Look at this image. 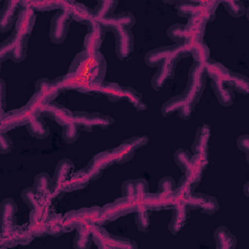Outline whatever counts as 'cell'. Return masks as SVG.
I'll use <instances>...</instances> for the list:
<instances>
[{"instance_id":"13","label":"cell","mask_w":249,"mask_h":249,"mask_svg":"<svg viewBox=\"0 0 249 249\" xmlns=\"http://www.w3.org/2000/svg\"><path fill=\"white\" fill-rule=\"evenodd\" d=\"M35 236L28 227L15 226L5 236H1V247H14L17 245H26Z\"/></svg>"},{"instance_id":"49","label":"cell","mask_w":249,"mask_h":249,"mask_svg":"<svg viewBox=\"0 0 249 249\" xmlns=\"http://www.w3.org/2000/svg\"><path fill=\"white\" fill-rule=\"evenodd\" d=\"M48 102L39 93L35 92L29 99V101L26 103V106L31 111L34 117H38L43 115V112Z\"/></svg>"},{"instance_id":"54","label":"cell","mask_w":249,"mask_h":249,"mask_svg":"<svg viewBox=\"0 0 249 249\" xmlns=\"http://www.w3.org/2000/svg\"><path fill=\"white\" fill-rule=\"evenodd\" d=\"M191 158V153L186 149H179L174 153V160L183 172L187 169L188 165L190 164Z\"/></svg>"},{"instance_id":"41","label":"cell","mask_w":249,"mask_h":249,"mask_svg":"<svg viewBox=\"0 0 249 249\" xmlns=\"http://www.w3.org/2000/svg\"><path fill=\"white\" fill-rule=\"evenodd\" d=\"M27 131L38 139H44L49 135V127L46 124L42 116L35 117L30 123L26 124Z\"/></svg>"},{"instance_id":"7","label":"cell","mask_w":249,"mask_h":249,"mask_svg":"<svg viewBox=\"0 0 249 249\" xmlns=\"http://www.w3.org/2000/svg\"><path fill=\"white\" fill-rule=\"evenodd\" d=\"M73 123L79 127V129L91 131L94 127H109L114 123V119L101 113H88L79 111L73 113Z\"/></svg>"},{"instance_id":"44","label":"cell","mask_w":249,"mask_h":249,"mask_svg":"<svg viewBox=\"0 0 249 249\" xmlns=\"http://www.w3.org/2000/svg\"><path fill=\"white\" fill-rule=\"evenodd\" d=\"M117 5V1H99L92 10V18L100 20L112 16Z\"/></svg>"},{"instance_id":"19","label":"cell","mask_w":249,"mask_h":249,"mask_svg":"<svg viewBox=\"0 0 249 249\" xmlns=\"http://www.w3.org/2000/svg\"><path fill=\"white\" fill-rule=\"evenodd\" d=\"M36 17L34 11L31 8L23 7L19 12L15 24V31L18 35L28 38L31 34L34 24H35Z\"/></svg>"},{"instance_id":"38","label":"cell","mask_w":249,"mask_h":249,"mask_svg":"<svg viewBox=\"0 0 249 249\" xmlns=\"http://www.w3.org/2000/svg\"><path fill=\"white\" fill-rule=\"evenodd\" d=\"M172 46H165L160 47L158 49H154L146 53L145 55V62L150 67H155L160 65L166 59L169 58L171 53Z\"/></svg>"},{"instance_id":"5","label":"cell","mask_w":249,"mask_h":249,"mask_svg":"<svg viewBox=\"0 0 249 249\" xmlns=\"http://www.w3.org/2000/svg\"><path fill=\"white\" fill-rule=\"evenodd\" d=\"M26 50L27 38L13 32V34L0 45V59L4 61L11 58L14 62H20L26 57Z\"/></svg>"},{"instance_id":"12","label":"cell","mask_w":249,"mask_h":249,"mask_svg":"<svg viewBox=\"0 0 249 249\" xmlns=\"http://www.w3.org/2000/svg\"><path fill=\"white\" fill-rule=\"evenodd\" d=\"M50 208L48 206H40L31 209L29 215V230L35 237H42L48 234L47 221L50 216Z\"/></svg>"},{"instance_id":"35","label":"cell","mask_w":249,"mask_h":249,"mask_svg":"<svg viewBox=\"0 0 249 249\" xmlns=\"http://www.w3.org/2000/svg\"><path fill=\"white\" fill-rule=\"evenodd\" d=\"M216 247L220 249H231L236 246L235 236L226 227H219L214 231Z\"/></svg>"},{"instance_id":"14","label":"cell","mask_w":249,"mask_h":249,"mask_svg":"<svg viewBox=\"0 0 249 249\" xmlns=\"http://www.w3.org/2000/svg\"><path fill=\"white\" fill-rule=\"evenodd\" d=\"M116 37V54L121 60H126L133 53V34L130 29H116L112 31Z\"/></svg>"},{"instance_id":"52","label":"cell","mask_w":249,"mask_h":249,"mask_svg":"<svg viewBox=\"0 0 249 249\" xmlns=\"http://www.w3.org/2000/svg\"><path fill=\"white\" fill-rule=\"evenodd\" d=\"M167 36L177 43H183L187 39V33L185 29V25L181 23H175L171 25L167 30Z\"/></svg>"},{"instance_id":"48","label":"cell","mask_w":249,"mask_h":249,"mask_svg":"<svg viewBox=\"0 0 249 249\" xmlns=\"http://www.w3.org/2000/svg\"><path fill=\"white\" fill-rule=\"evenodd\" d=\"M124 98L126 99L137 111H144L147 109V105L143 101L141 94L130 87H124Z\"/></svg>"},{"instance_id":"45","label":"cell","mask_w":249,"mask_h":249,"mask_svg":"<svg viewBox=\"0 0 249 249\" xmlns=\"http://www.w3.org/2000/svg\"><path fill=\"white\" fill-rule=\"evenodd\" d=\"M227 83L232 90L234 89L243 94H247L249 91V81L247 77L239 73L230 71V78Z\"/></svg>"},{"instance_id":"39","label":"cell","mask_w":249,"mask_h":249,"mask_svg":"<svg viewBox=\"0 0 249 249\" xmlns=\"http://www.w3.org/2000/svg\"><path fill=\"white\" fill-rule=\"evenodd\" d=\"M20 5L41 12L52 11L54 9H61V11H65L68 5V1H25L20 2Z\"/></svg>"},{"instance_id":"4","label":"cell","mask_w":249,"mask_h":249,"mask_svg":"<svg viewBox=\"0 0 249 249\" xmlns=\"http://www.w3.org/2000/svg\"><path fill=\"white\" fill-rule=\"evenodd\" d=\"M206 84V74L203 63H195L192 65L189 71L188 85L183 92L188 101L193 104H196L199 100Z\"/></svg>"},{"instance_id":"37","label":"cell","mask_w":249,"mask_h":249,"mask_svg":"<svg viewBox=\"0 0 249 249\" xmlns=\"http://www.w3.org/2000/svg\"><path fill=\"white\" fill-rule=\"evenodd\" d=\"M206 23L207 22L199 17L189 18L188 23L185 25L187 39H189V38L203 39V36L205 33V28H206Z\"/></svg>"},{"instance_id":"29","label":"cell","mask_w":249,"mask_h":249,"mask_svg":"<svg viewBox=\"0 0 249 249\" xmlns=\"http://www.w3.org/2000/svg\"><path fill=\"white\" fill-rule=\"evenodd\" d=\"M90 180L91 179L87 173V171L85 170V168L75 171L71 174L68 180L63 184L62 192H74V191L82 190L89 185Z\"/></svg>"},{"instance_id":"23","label":"cell","mask_w":249,"mask_h":249,"mask_svg":"<svg viewBox=\"0 0 249 249\" xmlns=\"http://www.w3.org/2000/svg\"><path fill=\"white\" fill-rule=\"evenodd\" d=\"M183 44L186 46L189 54L193 56L196 63H204L209 59L210 51L203 42V39L189 38Z\"/></svg>"},{"instance_id":"8","label":"cell","mask_w":249,"mask_h":249,"mask_svg":"<svg viewBox=\"0 0 249 249\" xmlns=\"http://www.w3.org/2000/svg\"><path fill=\"white\" fill-rule=\"evenodd\" d=\"M34 118L35 117L33 116L31 111L27 108L26 105H24L21 108L12 110L6 113L2 112L1 124H0L1 132H6L8 130H11L15 127H18L23 124L26 125Z\"/></svg>"},{"instance_id":"42","label":"cell","mask_w":249,"mask_h":249,"mask_svg":"<svg viewBox=\"0 0 249 249\" xmlns=\"http://www.w3.org/2000/svg\"><path fill=\"white\" fill-rule=\"evenodd\" d=\"M64 216L51 213L47 221V232L49 235L57 237L64 233Z\"/></svg>"},{"instance_id":"60","label":"cell","mask_w":249,"mask_h":249,"mask_svg":"<svg viewBox=\"0 0 249 249\" xmlns=\"http://www.w3.org/2000/svg\"><path fill=\"white\" fill-rule=\"evenodd\" d=\"M196 108V105L193 103H187L184 107H182L179 111H178V115L182 120H188L192 114L194 113Z\"/></svg>"},{"instance_id":"62","label":"cell","mask_w":249,"mask_h":249,"mask_svg":"<svg viewBox=\"0 0 249 249\" xmlns=\"http://www.w3.org/2000/svg\"><path fill=\"white\" fill-rule=\"evenodd\" d=\"M1 95H2V103L4 106V98H5V83L3 80H1Z\"/></svg>"},{"instance_id":"56","label":"cell","mask_w":249,"mask_h":249,"mask_svg":"<svg viewBox=\"0 0 249 249\" xmlns=\"http://www.w3.org/2000/svg\"><path fill=\"white\" fill-rule=\"evenodd\" d=\"M199 210H200V212H202L204 214H207V215L214 214L219 210V202L214 196H210L205 195L204 202H203V204H202V206Z\"/></svg>"},{"instance_id":"59","label":"cell","mask_w":249,"mask_h":249,"mask_svg":"<svg viewBox=\"0 0 249 249\" xmlns=\"http://www.w3.org/2000/svg\"><path fill=\"white\" fill-rule=\"evenodd\" d=\"M13 148V141L5 132H1L0 134V153L7 154L11 152Z\"/></svg>"},{"instance_id":"55","label":"cell","mask_w":249,"mask_h":249,"mask_svg":"<svg viewBox=\"0 0 249 249\" xmlns=\"http://www.w3.org/2000/svg\"><path fill=\"white\" fill-rule=\"evenodd\" d=\"M222 4L225 6L226 10L229 12V14L231 17L239 18L245 12L243 3L239 2V1H227V2H222Z\"/></svg>"},{"instance_id":"50","label":"cell","mask_w":249,"mask_h":249,"mask_svg":"<svg viewBox=\"0 0 249 249\" xmlns=\"http://www.w3.org/2000/svg\"><path fill=\"white\" fill-rule=\"evenodd\" d=\"M201 1H183L179 2L177 12L179 16L185 18H192L197 15Z\"/></svg>"},{"instance_id":"57","label":"cell","mask_w":249,"mask_h":249,"mask_svg":"<svg viewBox=\"0 0 249 249\" xmlns=\"http://www.w3.org/2000/svg\"><path fill=\"white\" fill-rule=\"evenodd\" d=\"M175 187H176V185H175L174 180L169 176H165L160 180L158 192L169 195V194L173 193Z\"/></svg>"},{"instance_id":"24","label":"cell","mask_w":249,"mask_h":249,"mask_svg":"<svg viewBox=\"0 0 249 249\" xmlns=\"http://www.w3.org/2000/svg\"><path fill=\"white\" fill-rule=\"evenodd\" d=\"M18 5H20V2L18 1L5 2L0 14V30L2 32L9 30L14 24H16L18 16Z\"/></svg>"},{"instance_id":"18","label":"cell","mask_w":249,"mask_h":249,"mask_svg":"<svg viewBox=\"0 0 249 249\" xmlns=\"http://www.w3.org/2000/svg\"><path fill=\"white\" fill-rule=\"evenodd\" d=\"M141 205L148 210H162L175 206L172 194L167 195L160 192L155 194L147 193L141 200Z\"/></svg>"},{"instance_id":"28","label":"cell","mask_w":249,"mask_h":249,"mask_svg":"<svg viewBox=\"0 0 249 249\" xmlns=\"http://www.w3.org/2000/svg\"><path fill=\"white\" fill-rule=\"evenodd\" d=\"M206 76L210 77L214 82L227 83L230 78V70L222 63L213 59H208L203 63Z\"/></svg>"},{"instance_id":"43","label":"cell","mask_w":249,"mask_h":249,"mask_svg":"<svg viewBox=\"0 0 249 249\" xmlns=\"http://www.w3.org/2000/svg\"><path fill=\"white\" fill-rule=\"evenodd\" d=\"M187 103H190L184 93L174 96L168 99L162 106H161V114L164 117H167L175 112H178L182 107H184Z\"/></svg>"},{"instance_id":"10","label":"cell","mask_w":249,"mask_h":249,"mask_svg":"<svg viewBox=\"0 0 249 249\" xmlns=\"http://www.w3.org/2000/svg\"><path fill=\"white\" fill-rule=\"evenodd\" d=\"M116 163L115 157L111 151H103L98 154H96L89 162L87 167H85V170L89 174L91 180H94L98 178L102 171L109 166Z\"/></svg>"},{"instance_id":"9","label":"cell","mask_w":249,"mask_h":249,"mask_svg":"<svg viewBox=\"0 0 249 249\" xmlns=\"http://www.w3.org/2000/svg\"><path fill=\"white\" fill-rule=\"evenodd\" d=\"M71 17L67 11H59L52 18L50 28V39L54 44H61L68 33Z\"/></svg>"},{"instance_id":"53","label":"cell","mask_w":249,"mask_h":249,"mask_svg":"<svg viewBox=\"0 0 249 249\" xmlns=\"http://www.w3.org/2000/svg\"><path fill=\"white\" fill-rule=\"evenodd\" d=\"M79 135V127L73 122L62 126V137L66 143H74Z\"/></svg>"},{"instance_id":"15","label":"cell","mask_w":249,"mask_h":249,"mask_svg":"<svg viewBox=\"0 0 249 249\" xmlns=\"http://www.w3.org/2000/svg\"><path fill=\"white\" fill-rule=\"evenodd\" d=\"M207 164L208 157H205L200 154L192 155L190 164L184 171V176L193 185L194 188H196V186H197L200 180L202 179L203 171L205 170Z\"/></svg>"},{"instance_id":"26","label":"cell","mask_w":249,"mask_h":249,"mask_svg":"<svg viewBox=\"0 0 249 249\" xmlns=\"http://www.w3.org/2000/svg\"><path fill=\"white\" fill-rule=\"evenodd\" d=\"M210 138V127L203 124L196 129L194 143L192 144L193 154H200L208 157V142Z\"/></svg>"},{"instance_id":"22","label":"cell","mask_w":249,"mask_h":249,"mask_svg":"<svg viewBox=\"0 0 249 249\" xmlns=\"http://www.w3.org/2000/svg\"><path fill=\"white\" fill-rule=\"evenodd\" d=\"M43 115L53 119L61 126L73 122V113L63 105L57 102H50L47 104Z\"/></svg>"},{"instance_id":"33","label":"cell","mask_w":249,"mask_h":249,"mask_svg":"<svg viewBox=\"0 0 249 249\" xmlns=\"http://www.w3.org/2000/svg\"><path fill=\"white\" fill-rule=\"evenodd\" d=\"M172 209V217L168 224V230L172 234H177L187 223L189 209L184 205H177Z\"/></svg>"},{"instance_id":"16","label":"cell","mask_w":249,"mask_h":249,"mask_svg":"<svg viewBox=\"0 0 249 249\" xmlns=\"http://www.w3.org/2000/svg\"><path fill=\"white\" fill-rule=\"evenodd\" d=\"M148 193V183L142 178L138 179H129L123 183L122 185V194L123 196L129 197L132 199L137 208L141 205V200L144 196Z\"/></svg>"},{"instance_id":"27","label":"cell","mask_w":249,"mask_h":249,"mask_svg":"<svg viewBox=\"0 0 249 249\" xmlns=\"http://www.w3.org/2000/svg\"><path fill=\"white\" fill-rule=\"evenodd\" d=\"M60 89L55 80L41 78L35 84V92L39 93L48 103L52 102L59 93Z\"/></svg>"},{"instance_id":"63","label":"cell","mask_w":249,"mask_h":249,"mask_svg":"<svg viewBox=\"0 0 249 249\" xmlns=\"http://www.w3.org/2000/svg\"><path fill=\"white\" fill-rule=\"evenodd\" d=\"M248 186H249V183H246V184L244 185V194H245V196H248V192H247V188H248Z\"/></svg>"},{"instance_id":"36","label":"cell","mask_w":249,"mask_h":249,"mask_svg":"<svg viewBox=\"0 0 249 249\" xmlns=\"http://www.w3.org/2000/svg\"><path fill=\"white\" fill-rule=\"evenodd\" d=\"M211 85L220 104L223 106H231L233 103V90L228 83L212 81Z\"/></svg>"},{"instance_id":"1","label":"cell","mask_w":249,"mask_h":249,"mask_svg":"<svg viewBox=\"0 0 249 249\" xmlns=\"http://www.w3.org/2000/svg\"><path fill=\"white\" fill-rule=\"evenodd\" d=\"M106 68V60L101 53H88L82 51L74 57L68 72L76 75L82 80L103 82Z\"/></svg>"},{"instance_id":"31","label":"cell","mask_w":249,"mask_h":249,"mask_svg":"<svg viewBox=\"0 0 249 249\" xmlns=\"http://www.w3.org/2000/svg\"><path fill=\"white\" fill-rule=\"evenodd\" d=\"M96 225L82 226L76 229V234L73 240V246L76 249H88L93 243L92 231Z\"/></svg>"},{"instance_id":"20","label":"cell","mask_w":249,"mask_h":249,"mask_svg":"<svg viewBox=\"0 0 249 249\" xmlns=\"http://www.w3.org/2000/svg\"><path fill=\"white\" fill-rule=\"evenodd\" d=\"M1 236H5L16 226L17 204L12 198H5L1 202Z\"/></svg>"},{"instance_id":"3","label":"cell","mask_w":249,"mask_h":249,"mask_svg":"<svg viewBox=\"0 0 249 249\" xmlns=\"http://www.w3.org/2000/svg\"><path fill=\"white\" fill-rule=\"evenodd\" d=\"M92 237H93V243L98 248H104V249H135L137 248L135 241L126 237L112 234L108 232L105 229H103L101 226H95L93 228Z\"/></svg>"},{"instance_id":"46","label":"cell","mask_w":249,"mask_h":249,"mask_svg":"<svg viewBox=\"0 0 249 249\" xmlns=\"http://www.w3.org/2000/svg\"><path fill=\"white\" fill-rule=\"evenodd\" d=\"M134 152L135 150L130 145H128L124 141L118 147L112 150V153L115 157L116 163H119V164L125 163L128 160H130L134 156Z\"/></svg>"},{"instance_id":"11","label":"cell","mask_w":249,"mask_h":249,"mask_svg":"<svg viewBox=\"0 0 249 249\" xmlns=\"http://www.w3.org/2000/svg\"><path fill=\"white\" fill-rule=\"evenodd\" d=\"M88 33L84 39V51L88 53L98 52V49L101 47L105 30L99 24L97 20L91 18L87 23Z\"/></svg>"},{"instance_id":"61","label":"cell","mask_w":249,"mask_h":249,"mask_svg":"<svg viewBox=\"0 0 249 249\" xmlns=\"http://www.w3.org/2000/svg\"><path fill=\"white\" fill-rule=\"evenodd\" d=\"M236 145L240 151L244 152L246 155L249 154V136L247 134L239 136L236 141Z\"/></svg>"},{"instance_id":"2","label":"cell","mask_w":249,"mask_h":249,"mask_svg":"<svg viewBox=\"0 0 249 249\" xmlns=\"http://www.w3.org/2000/svg\"><path fill=\"white\" fill-rule=\"evenodd\" d=\"M101 207L91 206L72 210L64 215V232L71 231L82 226H99Z\"/></svg>"},{"instance_id":"47","label":"cell","mask_w":249,"mask_h":249,"mask_svg":"<svg viewBox=\"0 0 249 249\" xmlns=\"http://www.w3.org/2000/svg\"><path fill=\"white\" fill-rule=\"evenodd\" d=\"M102 94H104L110 101L117 102L124 99V87H121L117 83L103 82Z\"/></svg>"},{"instance_id":"51","label":"cell","mask_w":249,"mask_h":249,"mask_svg":"<svg viewBox=\"0 0 249 249\" xmlns=\"http://www.w3.org/2000/svg\"><path fill=\"white\" fill-rule=\"evenodd\" d=\"M135 212V224L137 226V229L142 232L148 231L150 227L149 210L145 208L143 205H140Z\"/></svg>"},{"instance_id":"40","label":"cell","mask_w":249,"mask_h":249,"mask_svg":"<svg viewBox=\"0 0 249 249\" xmlns=\"http://www.w3.org/2000/svg\"><path fill=\"white\" fill-rule=\"evenodd\" d=\"M21 197L23 201L27 204L30 209H35L40 206H50V202H48L37 191L34 187L26 188L21 192Z\"/></svg>"},{"instance_id":"25","label":"cell","mask_w":249,"mask_h":249,"mask_svg":"<svg viewBox=\"0 0 249 249\" xmlns=\"http://www.w3.org/2000/svg\"><path fill=\"white\" fill-rule=\"evenodd\" d=\"M175 66H176V63L169 58L160 65L159 70L155 73L151 81V84L154 89L156 90L160 89L163 87V85L166 83V81L173 77Z\"/></svg>"},{"instance_id":"21","label":"cell","mask_w":249,"mask_h":249,"mask_svg":"<svg viewBox=\"0 0 249 249\" xmlns=\"http://www.w3.org/2000/svg\"><path fill=\"white\" fill-rule=\"evenodd\" d=\"M73 170L74 163L70 160L63 159L58 161L53 177V195H58L59 193L62 192V186L71 176Z\"/></svg>"},{"instance_id":"30","label":"cell","mask_w":249,"mask_h":249,"mask_svg":"<svg viewBox=\"0 0 249 249\" xmlns=\"http://www.w3.org/2000/svg\"><path fill=\"white\" fill-rule=\"evenodd\" d=\"M71 18L80 22L87 24L92 18V11L89 10L86 5L75 2V1H68V5L66 10Z\"/></svg>"},{"instance_id":"34","label":"cell","mask_w":249,"mask_h":249,"mask_svg":"<svg viewBox=\"0 0 249 249\" xmlns=\"http://www.w3.org/2000/svg\"><path fill=\"white\" fill-rule=\"evenodd\" d=\"M193 189H194L193 185L183 175L181 177V179L179 180L178 185L175 187V189L172 193V196L174 199V205L175 206H177V205L185 206V203L187 202V200L193 194Z\"/></svg>"},{"instance_id":"17","label":"cell","mask_w":249,"mask_h":249,"mask_svg":"<svg viewBox=\"0 0 249 249\" xmlns=\"http://www.w3.org/2000/svg\"><path fill=\"white\" fill-rule=\"evenodd\" d=\"M97 21L105 31H114L116 29H130L135 23V18L130 12H123Z\"/></svg>"},{"instance_id":"32","label":"cell","mask_w":249,"mask_h":249,"mask_svg":"<svg viewBox=\"0 0 249 249\" xmlns=\"http://www.w3.org/2000/svg\"><path fill=\"white\" fill-rule=\"evenodd\" d=\"M33 187L36 191L48 201L51 203L52 197L53 195V179L45 172H41L35 176Z\"/></svg>"},{"instance_id":"6","label":"cell","mask_w":249,"mask_h":249,"mask_svg":"<svg viewBox=\"0 0 249 249\" xmlns=\"http://www.w3.org/2000/svg\"><path fill=\"white\" fill-rule=\"evenodd\" d=\"M137 205L135 202L126 196L117 198L111 203L104 205L101 208L99 226H103L106 223L112 222L122 216L127 215L132 211H136Z\"/></svg>"},{"instance_id":"58","label":"cell","mask_w":249,"mask_h":249,"mask_svg":"<svg viewBox=\"0 0 249 249\" xmlns=\"http://www.w3.org/2000/svg\"><path fill=\"white\" fill-rule=\"evenodd\" d=\"M124 142L130 145L136 151L137 149L146 146L149 142V138L145 135H143V136H134V137H130L128 139H125Z\"/></svg>"}]
</instances>
